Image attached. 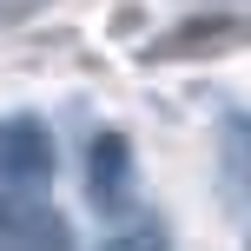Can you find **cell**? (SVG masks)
Returning <instances> with one entry per match:
<instances>
[{
	"mask_svg": "<svg viewBox=\"0 0 251 251\" xmlns=\"http://www.w3.org/2000/svg\"><path fill=\"white\" fill-rule=\"evenodd\" d=\"M132 185H139V172H132L126 132H100L86 146V199H93V212H126L132 205Z\"/></svg>",
	"mask_w": 251,
	"mask_h": 251,
	"instance_id": "2",
	"label": "cell"
},
{
	"mask_svg": "<svg viewBox=\"0 0 251 251\" xmlns=\"http://www.w3.org/2000/svg\"><path fill=\"white\" fill-rule=\"evenodd\" d=\"M33 7H47V0H0V13H7V20H26Z\"/></svg>",
	"mask_w": 251,
	"mask_h": 251,
	"instance_id": "5",
	"label": "cell"
},
{
	"mask_svg": "<svg viewBox=\"0 0 251 251\" xmlns=\"http://www.w3.org/2000/svg\"><path fill=\"white\" fill-rule=\"evenodd\" d=\"M100 251H165V231L159 225H132V231H119V238H106Z\"/></svg>",
	"mask_w": 251,
	"mask_h": 251,
	"instance_id": "4",
	"label": "cell"
},
{
	"mask_svg": "<svg viewBox=\"0 0 251 251\" xmlns=\"http://www.w3.org/2000/svg\"><path fill=\"white\" fill-rule=\"evenodd\" d=\"M218 159H225V205L245 212V119L231 113L225 132H218Z\"/></svg>",
	"mask_w": 251,
	"mask_h": 251,
	"instance_id": "3",
	"label": "cell"
},
{
	"mask_svg": "<svg viewBox=\"0 0 251 251\" xmlns=\"http://www.w3.org/2000/svg\"><path fill=\"white\" fill-rule=\"evenodd\" d=\"M47 185H53V126L40 113H7L0 119V199H7V212L47 205Z\"/></svg>",
	"mask_w": 251,
	"mask_h": 251,
	"instance_id": "1",
	"label": "cell"
}]
</instances>
